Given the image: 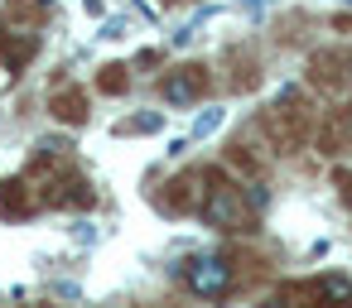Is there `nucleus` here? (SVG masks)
<instances>
[{
	"instance_id": "obj_1",
	"label": "nucleus",
	"mask_w": 352,
	"mask_h": 308,
	"mask_svg": "<svg viewBox=\"0 0 352 308\" xmlns=\"http://www.w3.org/2000/svg\"><path fill=\"white\" fill-rule=\"evenodd\" d=\"M198 217H203L208 226H217V231H251V226H256V212L241 202V188L222 183V174H212V188L203 193Z\"/></svg>"
},
{
	"instance_id": "obj_2",
	"label": "nucleus",
	"mask_w": 352,
	"mask_h": 308,
	"mask_svg": "<svg viewBox=\"0 0 352 308\" xmlns=\"http://www.w3.org/2000/svg\"><path fill=\"white\" fill-rule=\"evenodd\" d=\"M184 284L198 294V298H227L236 289V265L227 255H193L184 265Z\"/></svg>"
},
{
	"instance_id": "obj_3",
	"label": "nucleus",
	"mask_w": 352,
	"mask_h": 308,
	"mask_svg": "<svg viewBox=\"0 0 352 308\" xmlns=\"http://www.w3.org/2000/svg\"><path fill=\"white\" fill-rule=\"evenodd\" d=\"M160 92H164L169 106H193V102H203V92H208V68H203V63L169 68V73L160 78Z\"/></svg>"
},
{
	"instance_id": "obj_4",
	"label": "nucleus",
	"mask_w": 352,
	"mask_h": 308,
	"mask_svg": "<svg viewBox=\"0 0 352 308\" xmlns=\"http://www.w3.org/2000/svg\"><path fill=\"white\" fill-rule=\"evenodd\" d=\"M309 78L328 92H347L352 87V54L347 49H323L309 58Z\"/></svg>"
},
{
	"instance_id": "obj_5",
	"label": "nucleus",
	"mask_w": 352,
	"mask_h": 308,
	"mask_svg": "<svg viewBox=\"0 0 352 308\" xmlns=\"http://www.w3.org/2000/svg\"><path fill=\"white\" fill-rule=\"evenodd\" d=\"M285 303L294 298H318V303H352V284L342 274H323V279H299V284H285L280 289Z\"/></svg>"
},
{
	"instance_id": "obj_6",
	"label": "nucleus",
	"mask_w": 352,
	"mask_h": 308,
	"mask_svg": "<svg viewBox=\"0 0 352 308\" xmlns=\"http://www.w3.org/2000/svg\"><path fill=\"white\" fill-rule=\"evenodd\" d=\"M203 178H208V169H198V174H184V178H174V183L164 188L160 207H164V212H198V202H203V193H208V188H198Z\"/></svg>"
},
{
	"instance_id": "obj_7",
	"label": "nucleus",
	"mask_w": 352,
	"mask_h": 308,
	"mask_svg": "<svg viewBox=\"0 0 352 308\" xmlns=\"http://www.w3.org/2000/svg\"><path fill=\"white\" fill-rule=\"evenodd\" d=\"M39 202L49 207H92V183L78 178V174H58L49 193H39Z\"/></svg>"
},
{
	"instance_id": "obj_8",
	"label": "nucleus",
	"mask_w": 352,
	"mask_h": 308,
	"mask_svg": "<svg viewBox=\"0 0 352 308\" xmlns=\"http://www.w3.org/2000/svg\"><path fill=\"white\" fill-rule=\"evenodd\" d=\"M34 212V198H30V188L20 183V178H10V183H0V217H10V222H20V217H30Z\"/></svg>"
},
{
	"instance_id": "obj_9",
	"label": "nucleus",
	"mask_w": 352,
	"mask_h": 308,
	"mask_svg": "<svg viewBox=\"0 0 352 308\" xmlns=\"http://www.w3.org/2000/svg\"><path fill=\"white\" fill-rule=\"evenodd\" d=\"M49 111H54L58 121H68V126H82V121H87V97H82L78 87H63V92H54Z\"/></svg>"
},
{
	"instance_id": "obj_10",
	"label": "nucleus",
	"mask_w": 352,
	"mask_h": 308,
	"mask_svg": "<svg viewBox=\"0 0 352 308\" xmlns=\"http://www.w3.org/2000/svg\"><path fill=\"white\" fill-rule=\"evenodd\" d=\"M160 126H164V116H160V111H150V116L121 121V126H116V135H150V130H160Z\"/></svg>"
},
{
	"instance_id": "obj_11",
	"label": "nucleus",
	"mask_w": 352,
	"mask_h": 308,
	"mask_svg": "<svg viewBox=\"0 0 352 308\" xmlns=\"http://www.w3.org/2000/svg\"><path fill=\"white\" fill-rule=\"evenodd\" d=\"M97 87H102V92H111V97H116V92H126V68H121V63H111V68H102V78H97Z\"/></svg>"
},
{
	"instance_id": "obj_12",
	"label": "nucleus",
	"mask_w": 352,
	"mask_h": 308,
	"mask_svg": "<svg viewBox=\"0 0 352 308\" xmlns=\"http://www.w3.org/2000/svg\"><path fill=\"white\" fill-rule=\"evenodd\" d=\"M217 126H222V111H217V106H212V111H203V116H198V121H193V135H198V140H203V135H212V130H217Z\"/></svg>"
},
{
	"instance_id": "obj_13",
	"label": "nucleus",
	"mask_w": 352,
	"mask_h": 308,
	"mask_svg": "<svg viewBox=\"0 0 352 308\" xmlns=\"http://www.w3.org/2000/svg\"><path fill=\"white\" fill-rule=\"evenodd\" d=\"M342 198H347V207H352V178L342 174Z\"/></svg>"
},
{
	"instance_id": "obj_14",
	"label": "nucleus",
	"mask_w": 352,
	"mask_h": 308,
	"mask_svg": "<svg viewBox=\"0 0 352 308\" xmlns=\"http://www.w3.org/2000/svg\"><path fill=\"white\" fill-rule=\"evenodd\" d=\"M347 10H352V0H347Z\"/></svg>"
}]
</instances>
